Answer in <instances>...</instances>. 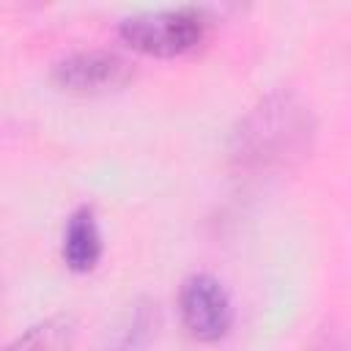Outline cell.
<instances>
[{
	"mask_svg": "<svg viewBox=\"0 0 351 351\" xmlns=\"http://www.w3.org/2000/svg\"><path fill=\"white\" fill-rule=\"evenodd\" d=\"M318 137L313 104L293 88L261 96L230 129L228 162L244 178H277L310 159Z\"/></svg>",
	"mask_w": 351,
	"mask_h": 351,
	"instance_id": "6da1fadb",
	"label": "cell"
},
{
	"mask_svg": "<svg viewBox=\"0 0 351 351\" xmlns=\"http://www.w3.org/2000/svg\"><path fill=\"white\" fill-rule=\"evenodd\" d=\"M211 16L206 8L195 5H178V8H162V11H143L121 19L118 36L126 47L145 58H181L192 49H197L211 27Z\"/></svg>",
	"mask_w": 351,
	"mask_h": 351,
	"instance_id": "7a4b0ae2",
	"label": "cell"
},
{
	"mask_svg": "<svg viewBox=\"0 0 351 351\" xmlns=\"http://www.w3.org/2000/svg\"><path fill=\"white\" fill-rule=\"evenodd\" d=\"M134 63L112 49H80L52 66V82L77 96H107L134 80Z\"/></svg>",
	"mask_w": 351,
	"mask_h": 351,
	"instance_id": "3957f363",
	"label": "cell"
},
{
	"mask_svg": "<svg viewBox=\"0 0 351 351\" xmlns=\"http://www.w3.org/2000/svg\"><path fill=\"white\" fill-rule=\"evenodd\" d=\"M178 313L184 329L200 343L222 340L233 326V304L225 285L214 274H189L178 291Z\"/></svg>",
	"mask_w": 351,
	"mask_h": 351,
	"instance_id": "277c9868",
	"label": "cell"
},
{
	"mask_svg": "<svg viewBox=\"0 0 351 351\" xmlns=\"http://www.w3.org/2000/svg\"><path fill=\"white\" fill-rule=\"evenodd\" d=\"M60 255H63V263L77 274H88L99 266L104 255V241H101V230H99V222L90 206H80L66 219Z\"/></svg>",
	"mask_w": 351,
	"mask_h": 351,
	"instance_id": "5b68a950",
	"label": "cell"
},
{
	"mask_svg": "<svg viewBox=\"0 0 351 351\" xmlns=\"http://www.w3.org/2000/svg\"><path fill=\"white\" fill-rule=\"evenodd\" d=\"M77 337H80V321L71 313H55L27 326L0 351H71Z\"/></svg>",
	"mask_w": 351,
	"mask_h": 351,
	"instance_id": "8992f818",
	"label": "cell"
},
{
	"mask_svg": "<svg viewBox=\"0 0 351 351\" xmlns=\"http://www.w3.org/2000/svg\"><path fill=\"white\" fill-rule=\"evenodd\" d=\"M156 326H159L156 302H151V299L137 302V307L132 313V321H129V326H126L115 351H148L151 340L156 337Z\"/></svg>",
	"mask_w": 351,
	"mask_h": 351,
	"instance_id": "52a82bcc",
	"label": "cell"
}]
</instances>
